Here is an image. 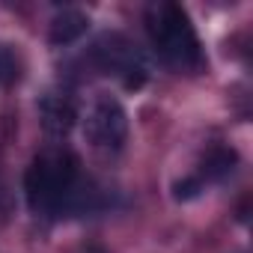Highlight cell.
I'll return each instance as SVG.
<instances>
[{
    "instance_id": "5",
    "label": "cell",
    "mask_w": 253,
    "mask_h": 253,
    "mask_svg": "<svg viewBox=\"0 0 253 253\" xmlns=\"http://www.w3.org/2000/svg\"><path fill=\"white\" fill-rule=\"evenodd\" d=\"M39 116H42V128L48 137H66L78 122V107L69 92L51 89L39 101Z\"/></svg>"
},
{
    "instance_id": "6",
    "label": "cell",
    "mask_w": 253,
    "mask_h": 253,
    "mask_svg": "<svg viewBox=\"0 0 253 253\" xmlns=\"http://www.w3.org/2000/svg\"><path fill=\"white\" fill-rule=\"evenodd\" d=\"M86 27H89V18L81 9H63L51 18L48 39H51V45H72L86 33Z\"/></svg>"
},
{
    "instance_id": "2",
    "label": "cell",
    "mask_w": 253,
    "mask_h": 253,
    "mask_svg": "<svg viewBox=\"0 0 253 253\" xmlns=\"http://www.w3.org/2000/svg\"><path fill=\"white\" fill-rule=\"evenodd\" d=\"M78 158L69 149H45L33 158L24 176L27 203L36 214H60L78 188Z\"/></svg>"
},
{
    "instance_id": "8",
    "label": "cell",
    "mask_w": 253,
    "mask_h": 253,
    "mask_svg": "<svg viewBox=\"0 0 253 253\" xmlns=\"http://www.w3.org/2000/svg\"><path fill=\"white\" fill-rule=\"evenodd\" d=\"M21 78V63L18 54L9 45H0V86H9Z\"/></svg>"
},
{
    "instance_id": "4",
    "label": "cell",
    "mask_w": 253,
    "mask_h": 253,
    "mask_svg": "<svg viewBox=\"0 0 253 253\" xmlns=\"http://www.w3.org/2000/svg\"><path fill=\"white\" fill-rule=\"evenodd\" d=\"M84 134L95 149L119 152L128 137V113L113 95H95L86 116H84Z\"/></svg>"
},
{
    "instance_id": "1",
    "label": "cell",
    "mask_w": 253,
    "mask_h": 253,
    "mask_svg": "<svg viewBox=\"0 0 253 253\" xmlns=\"http://www.w3.org/2000/svg\"><path fill=\"white\" fill-rule=\"evenodd\" d=\"M146 30L155 51L164 57V63L188 75L203 72L206 57H203L197 30L179 3H152L146 9Z\"/></svg>"
},
{
    "instance_id": "7",
    "label": "cell",
    "mask_w": 253,
    "mask_h": 253,
    "mask_svg": "<svg viewBox=\"0 0 253 253\" xmlns=\"http://www.w3.org/2000/svg\"><path fill=\"white\" fill-rule=\"evenodd\" d=\"M232 167H235V152L232 149H211L206 164H203V173L197 179L203 185L206 182H220V179H226L232 173Z\"/></svg>"
},
{
    "instance_id": "3",
    "label": "cell",
    "mask_w": 253,
    "mask_h": 253,
    "mask_svg": "<svg viewBox=\"0 0 253 253\" xmlns=\"http://www.w3.org/2000/svg\"><path fill=\"white\" fill-rule=\"evenodd\" d=\"M92 63L104 75L119 78L131 89H137L149 78V63H146L143 51L137 45H131L125 36H119V33H107L92 45Z\"/></svg>"
}]
</instances>
